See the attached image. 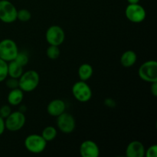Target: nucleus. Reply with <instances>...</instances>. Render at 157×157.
I'll list each match as a JSON object with an SVG mask.
<instances>
[{
	"mask_svg": "<svg viewBox=\"0 0 157 157\" xmlns=\"http://www.w3.org/2000/svg\"><path fill=\"white\" fill-rule=\"evenodd\" d=\"M39 81V75L36 71H27L18 78V87L23 92H32L36 89Z\"/></svg>",
	"mask_w": 157,
	"mask_h": 157,
	"instance_id": "1",
	"label": "nucleus"
},
{
	"mask_svg": "<svg viewBox=\"0 0 157 157\" xmlns=\"http://www.w3.org/2000/svg\"><path fill=\"white\" fill-rule=\"evenodd\" d=\"M140 78L144 81L153 83L157 81V62L150 60L143 63L138 70Z\"/></svg>",
	"mask_w": 157,
	"mask_h": 157,
	"instance_id": "2",
	"label": "nucleus"
},
{
	"mask_svg": "<svg viewBox=\"0 0 157 157\" xmlns=\"http://www.w3.org/2000/svg\"><path fill=\"white\" fill-rule=\"evenodd\" d=\"M24 144L28 151L34 154H38L45 150L47 142L41 135L31 134L25 138Z\"/></svg>",
	"mask_w": 157,
	"mask_h": 157,
	"instance_id": "3",
	"label": "nucleus"
},
{
	"mask_svg": "<svg viewBox=\"0 0 157 157\" xmlns=\"http://www.w3.org/2000/svg\"><path fill=\"white\" fill-rule=\"evenodd\" d=\"M18 52L17 44L13 40L6 38L0 41V58L6 62L13 61Z\"/></svg>",
	"mask_w": 157,
	"mask_h": 157,
	"instance_id": "4",
	"label": "nucleus"
},
{
	"mask_svg": "<svg viewBox=\"0 0 157 157\" xmlns=\"http://www.w3.org/2000/svg\"><path fill=\"white\" fill-rule=\"evenodd\" d=\"M16 7L9 0H0V20L10 24L17 20Z\"/></svg>",
	"mask_w": 157,
	"mask_h": 157,
	"instance_id": "5",
	"label": "nucleus"
},
{
	"mask_svg": "<svg viewBox=\"0 0 157 157\" xmlns=\"http://www.w3.org/2000/svg\"><path fill=\"white\" fill-rule=\"evenodd\" d=\"M72 94L77 101L80 102H87L92 97V90L86 81H77L72 86Z\"/></svg>",
	"mask_w": 157,
	"mask_h": 157,
	"instance_id": "6",
	"label": "nucleus"
},
{
	"mask_svg": "<svg viewBox=\"0 0 157 157\" xmlns=\"http://www.w3.org/2000/svg\"><path fill=\"white\" fill-rule=\"evenodd\" d=\"M25 121L26 118L24 113L20 110L12 112L9 116L5 119L6 129L12 132L18 131L24 127Z\"/></svg>",
	"mask_w": 157,
	"mask_h": 157,
	"instance_id": "7",
	"label": "nucleus"
},
{
	"mask_svg": "<svg viewBox=\"0 0 157 157\" xmlns=\"http://www.w3.org/2000/svg\"><path fill=\"white\" fill-rule=\"evenodd\" d=\"M127 19L133 23H140L147 16L145 9L140 4H129L125 9Z\"/></svg>",
	"mask_w": 157,
	"mask_h": 157,
	"instance_id": "8",
	"label": "nucleus"
},
{
	"mask_svg": "<svg viewBox=\"0 0 157 157\" xmlns=\"http://www.w3.org/2000/svg\"><path fill=\"white\" fill-rule=\"evenodd\" d=\"M45 38L50 45L60 46L64 42L65 33L60 26L52 25L46 31Z\"/></svg>",
	"mask_w": 157,
	"mask_h": 157,
	"instance_id": "9",
	"label": "nucleus"
},
{
	"mask_svg": "<svg viewBox=\"0 0 157 157\" xmlns=\"http://www.w3.org/2000/svg\"><path fill=\"white\" fill-rule=\"evenodd\" d=\"M57 126L60 131L69 134L75 130L76 122L71 114L66 113L65 111L58 117H57Z\"/></svg>",
	"mask_w": 157,
	"mask_h": 157,
	"instance_id": "10",
	"label": "nucleus"
},
{
	"mask_svg": "<svg viewBox=\"0 0 157 157\" xmlns=\"http://www.w3.org/2000/svg\"><path fill=\"white\" fill-rule=\"evenodd\" d=\"M80 154L82 157H98L100 149L94 141L85 140L80 146Z\"/></svg>",
	"mask_w": 157,
	"mask_h": 157,
	"instance_id": "11",
	"label": "nucleus"
},
{
	"mask_svg": "<svg viewBox=\"0 0 157 157\" xmlns=\"http://www.w3.org/2000/svg\"><path fill=\"white\" fill-rule=\"evenodd\" d=\"M145 147L144 144L137 140L130 142L126 149L127 157H144L145 156Z\"/></svg>",
	"mask_w": 157,
	"mask_h": 157,
	"instance_id": "12",
	"label": "nucleus"
},
{
	"mask_svg": "<svg viewBox=\"0 0 157 157\" xmlns=\"http://www.w3.org/2000/svg\"><path fill=\"white\" fill-rule=\"evenodd\" d=\"M66 105L64 101L61 99H55L48 104L47 112L52 117H58L65 111Z\"/></svg>",
	"mask_w": 157,
	"mask_h": 157,
	"instance_id": "13",
	"label": "nucleus"
},
{
	"mask_svg": "<svg viewBox=\"0 0 157 157\" xmlns=\"http://www.w3.org/2000/svg\"><path fill=\"white\" fill-rule=\"evenodd\" d=\"M137 60V55L135 52L128 50L124 52L121 57V64L124 67H130L133 66Z\"/></svg>",
	"mask_w": 157,
	"mask_h": 157,
	"instance_id": "14",
	"label": "nucleus"
},
{
	"mask_svg": "<svg viewBox=\"0 0 157 157\" xmlns=\"http://www.w3.org/2000/svg\"><path fill=\"white\" fill-rule=\"evenodd\" d=\"M23 98H24V92L19 87H17L10 90L8 94L7 100L10 105L17 106L21 104Z\"/></svg>",
	"mask_w": 157,
	"mask_h": 157,
	"instance_id": "15",
	"label": "nucleus"
},
{
	"mask_svg": "<svg viewBox=\"0 0 157 157\" xmlns=\"http://www.w3.org/2000/svg\"><path fill=\"white\" fill-rule=\"evenodd\" d=\"M23 73V67L18 64L16 61H9L8 64V76L13 78H18Z\"/></svg>",
	"mask_w": 157,
	"mask_h": 157,
	"instance_id": "16",
	"label": "nucleus"
},
{
	"mask_svg": "<svg viewBox=\"0 0 157 157\" xmlns=\"http://www.w3.org/2000/svg\"><path fill=\"white\" fill-rule=\"evenodd\" d=\"M93 67L90 64L87 63H84L80 65L79 68H78V76H79L80 80L81 81H86L87 80L90 79L93 75Z\"/></svg>",
	"mask_w": 157,
	"mask_h": 157,
	"instance_id": "17",
	"label": "nucleus"
},
{
	"mask_svg": "<svg viewBox=\"0 0 157 157\" xmlns=\"http://www.w3.org/2000/svg\"><path fill=\"white\" fill-rule=\"evenodd\" d=\"M41 136L44 139L46 142H51L54 140L57 136V130L56 129L52 126L46 127L41 133Z\"/></svg>",
	"mask_w": 157,
	"mask_h": 157,
	"instance_id": "18",
	"label": "nucleus"
},
{
	"mask_svg": "<svg viewBox=\"0 0 157 157\" xmlns=\"http://www.w3.org/2000/svg\"><path fill=\"white\" fill-rule=\"evenodd\" d=\"M60 53H61V51L58 46L56 45H49V47L46 50V55L48 58L52 60L57 59L60 56Z\"/></svg>",
	"mask_w": 157,
	"mask_h": 157,
	"instance_id": "19",
	"label": "nucleus"
},
{
	"mask_svg": "<svg viewBox=\"0 0 157 157\" xmlns=\"http://www.w3.org/2000/svg\"><path fill=\"white\" fill-rule=\"evenodd\" d=\"M31 18H32V14L28 9H20L17 12V19L22 22H26V21H29Z\"/></svg>",
	"mask_w": 157,
	"mask_h": 157,
	"instance_id": "20",
	"label": "nucleus"
},
{
	"mask_svg": "<svg viewBox=\"0 0 157 157\" xmlns=\"http://www.w3.org/2000/svg\"><path fill=\"white\" fill-rule=\"evenodd\" d=\"M29 56H28L27 54L25 53V52H18L14 61H16L21 66L24 67V66L27 65V64L29 63Z\"/></svg>",
	"mask_w": 157,
	"mask_h": 157,
	"instance_id": "21",
	"label": "nucleus"
},
{
	"mask_svg": "<svg viewBox=\"0 0 157 157\" xmlns=\"http://www.w3.org/2000/svg\"><path fill=\"white\" fill-rule=\"evenodd\" d=\"M8 77V62L0 58V82L6 79Z\"/></svg>",
	"mask_w": 157,
	"mask_h": 157,
	"instance_id": "22",
	"label": "nucleus"
},
{
	"mask_svg": "<svg viewBox=\"0 0 157 157\" xmlns=\"http://www.w3.org/2000/svg\"><path fill=\"white\" fill-rule=\"evenodd\" d=\"M11 113H12V110H11L10 106L3 105L0 107V116L3 119H6L7 117H9Z\"/></svg>",
	"mask_w": 157,
	"mask_h": 157,
	"instance_id": "23",
	"label": "nucleus"
},
{
	"mask_svg": "<svg viewBox=\"0 0 157 157\" xmlns=\"http://www.w3.org/2000/svg\"><path fill=\"white\" fill-rule=\"evenodd\" d=\"M6 86H7L8 88L11 89H15L18 87V79L17 78H10L6 81Z\"/></svg>",
	"mask_w": 157,
	"mask_h": 157,
	"instance_id": "24",
	"label": "nucleus"
},
{
	"mask_svg": "<svg viewBox=\"0 0 157 157\" xmlns=\"http://www.w3.org/2000/svg\"><path fill=\"white\" fill-rule=\"evenodd\" d=\"M147 157H156L157 156V146L156 144L149 147L145 151Z\"/></svg>",
	"mask_w": 157,
	"mask_h": 157,
	"instance_id": "25",
	"label": "nucleus"
},
{
	"mask_svg": "<svg viewBox=\"0 0 157 157\" xmlns=\"http://www.w3.org/2000/svg\"><path fill=\"white\" fill-rule=\"evenodd\" d=\"M150 91L153 96L157 97V81L152 83V85L150 87Z\"/></svg>",
	"mask_w": 157,
	"mask_h": 157,
	"instance_id": "26",
	"label": "nucleus"
},
{
	"mask_svg": "<svg viewBox=\"0 0 157 157\" xmlns=\"http://www.w3.org/2000/svg\"><path fill=\"white\" fill-rule=\"evenodd\" d=\"M6 130V125H5V119H3L1 116H0V136L3 134Z\"/></svg>",
	"mask_w": 157,
	"mask_h": 157,
	"instance_id": "27",
	"label": "nucleus"
},
{
	"mask_svg": "<svg viewBox=\"0 0 157 157\" xmlns=\"http://www.w3.org/2000/svg\"><path fill=\"white\" fill-rule=\"evenodd\" d=\"M105 104L109 107H113L115 106V101L111 99L105 100Z\"/></svg>",
	"mask_w": 157,
	"mask_h": 157,
	"instance_id": "28",
	"label": "nucleus"
},
{
	"mask_svg": "<svg viewBox=\"0 0 157 157\" xmlns=\"http://www.w3.org/2000/svg\"><path fill=\"white\" fill-rule=\"evenodd\" d=\"M129 4H137L139 3L140 0H127Z\"/></svg>",
	"mask_w": 157,
	"mask_h": 157,
	"instance_id": "29",
	"label": "nucleus"
}]
</instances>
